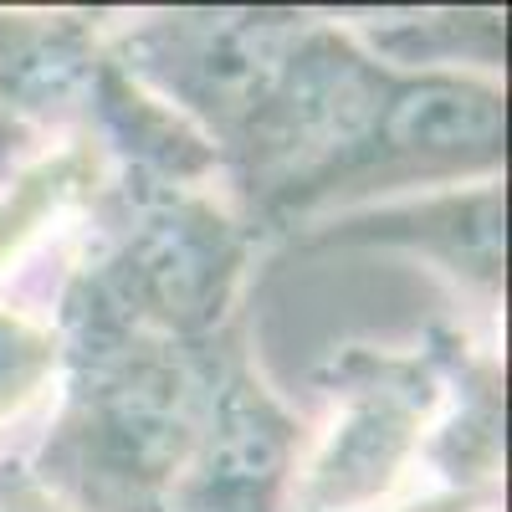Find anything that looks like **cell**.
<instances>
[{
  "label": "cell",
  "instance_id": "2",
  "mask_svg": "<svg viewBox=\"0 0 512 512\" xmlns=\"http://www.w3.org/2000/svg\"><path fill=\"white\" fill-rule=\"evenodd\" d=\"M93 251L72 267L57 308V344L108 333L200 338L241 313V282L256 236L216 190L103 180L93 195Z\"/></svg>",
  "mask_w": 512,
  "mask_h": 512
},
{
  "label": "cell",
  "instance_id": "5",
  "mask_svg": "<svg viewBox=\"0 0 512 512\" xmlns=\"http://www.w3.org/2000/svg\"><path fill=\"white\" fill-rule=\"evenodd\" d=\"M303 21L308 11H159L108 36V52L221 159Z\"/></svg>",
  "mask_w": 512,
  "mask_h": 512
},
{
  "label": "cell",
  "instance_id": "9",
  "mask_svg": "<svg viewBox=\"0 0 512 512\" xmlns=\"http://www.w3.org/2000/svg\"><path fill=\"white\" fill-rule=\"evenodd\" d=\"M441 369V410L425 436L420 461L441 477V492L497 497L507 461V379L487 344H472L461 328L431 323L420 338Z\"/></svg>",
  "mask_w": 512,
  "mask_h": 512
},
{
  "label": "cell",
  "instance_id": "14",
  "mask_svg": "<svg viewBox=\"0 0 512 512\" xmlns=\"http://www.w3.org/2000/svg\"><path fill=\"white\" fill-rule=\"evenodd\" d=\"M390 512H497V497H472V492H431V497H415L400 502Z\"/></svg>",
  "mask_w": 512,
  "mask_h": 512
},
{
  "label": "cell",
  "instance_id": "8",
  "mask_svg": "<svg viewBox=\"0 0 512 512\" xmlns=\"http://www.w3.org/2000/svg\"><path fill=\"white\" fill-rule=\"evenodd\" d=\"M108 36L77 11H0V118L31 134H82Z\"/></svg>",
  "mask_w": 512,
  "mask_h": 512
},
{
  "label": "cell",
  "instance_id": "7",
  "mask_svg": "<svg viewBox=\"0 0 512 512\" xmlns=\"http://www.w3.org/2000/svg\"><path fill=\"white\" fill-rule=\"evenodd\" d=\"M297 251L328 246H405L431 256L456 282L482 292L487 303L507 282V185H456L425 200H395L374 210H338L292 236Z\"/></svg>",
  "mask_w": 512,
  "mask_h": 512
},
{
  "label": "cell",
  "instance_id": "4",
  "mask_svg": "<svg viewBox=\"0 0 512 512\" xmlns=\"http://www.w3.org/2000/svg\"><path fill=\"white\" fill-rule=\"evenodd\" d=\"M507 169V88L482 72H390L364 139L323 185L313 221L328 210L415 185H487ZM308 221V226H313ZM292 241V236H287Z\"/></svg>",
  "mask_w": 512,
  "mask_h": 512
},
{
  "label": "cell",
  "instance_id": "1",
  "mask_svg": "<svg viewBox=\"0 0 512 512\" xmlns=\"http://www.w3.org/2000/svg\"><path fill=\"white\" fill-rule=\"evenodd\" d=\"M236 333L241 318L200 344L149 333L62 344V400L31 472L72 512H159Z\"/></svg>",
  "mask_w": 512,
  "mask_h": 512
},
{
  "label": "cell",
  "instance_id": "3",
  "mask_svg": "<svg viewBox=\"0 0 512 512\" xmlns=\"http://www.w3.org/2000/svg\"><path fill=\"white\" fill-rule=\"evenodd\" d=\"M313 379L333 400V415L297 466L287 512H374L395 497L436 425V354L425 344H344L313 369Z\"/></svg>",
  "mask_w": 512,
  "mask_h": 512
},
{
  "label": "cell",
  "instance_id": "6",
  "mask_svg": "<svg viewBox=\"0 0 512 512\" xmlns=\"http://www.w3.org/2000/svg\"><path fill=\"white\" fill-rule=\"evenodd\" d=\"M308 431L251 364L246 328L231 338L205 425L159 512H287Z\"/></svg>",
  "mask_w": 512,
  "mask_h": 512
},
{
  "label": "cell",
  "instance_id": "10",
  "mask_svg": "<svg viewBox=\"0 0 512 512\" xmlns=\"http://www.w3.org/2000/svg\"><path fill=\"white\" fill-rule=\"evenodd\" d=\"M108 164L88 139H62L57 149H36L31 159H21L6 180H0V267H11L21 246L36 241L57 216L77 200H88L103 190Z\"/></svg>",
  "mask_w": 512,
  "mask_h": 512
},
{
  "label": "cell",
  "instance_id": "12",
  "mask_svg": "<svg viewBox=\"0 0 512 512\" xmlns=\"http://www.w3.org/2000/svg\"><path fill=\"white\" fill-rule=\"evenodd\" d=\"M62 374V344L52 323H36L16 308H0V425L31 410Z\"/></svg>",
  "mask_w": 512,
  "mask_h": 512
},
{
  "label": "cell",
  "instance_id": "13",
  "mask_svg": "<svg viewBox=\"0 0 512 512\" xmlns=\"http://www.w3.org/2000/svg\"><path fill=\"white\" fill-rule=\"evenodd\" d=\"M0 512H72V507L31 472V461L0 456Z\"/></svg>",
  "mask_w": 512,
  "mask_h": 512
},
{
  "label": "cell",
  "instance_id": "11",
  "mask_svg": "<svg viewBox=\"0 0 512 512\" xmlns=\"http://www.w3.org/2000/svg\"><path fill=\"white\" fill-rule=\"evenodd\" d=\"M364 52L390 72H482L502 77L507 16L502 11H436L415 21H390L379 31H354Z\"/></svg>",
  "mask_w": 512,
  "mask_h": 512
}]
</instances>
